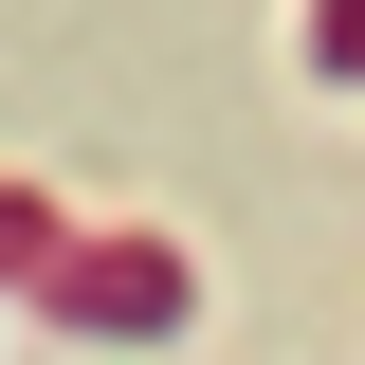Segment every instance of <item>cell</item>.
Segmentation results:
<instances>
[{
	"label": "cell",
	"mask_w": 365,
	"mask_h": 365,
	"mask_svg": "<svg viewBox=\"0 0 365 365\" xmlns=\"http://www.w3.org/2000/svg\"><path fill=\"white\" fill-rule=\"evenodd\" d=\"M55 311L110 329V347H165L182 329V256L165 237H55Z\"/></svg>",
	"instance_id": "6da1fadb"
}]
</instances>
